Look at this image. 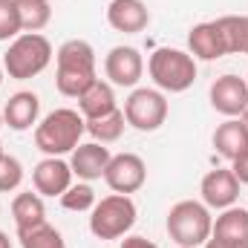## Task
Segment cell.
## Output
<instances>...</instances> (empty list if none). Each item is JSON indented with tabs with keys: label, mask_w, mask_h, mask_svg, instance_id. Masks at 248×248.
Masks as SVG:
<instances>
[{
	"label": "cell",
	"mask_w": 248,
	"mask_h": 248,
	"mask_svg": "<svg viewBox=\"0 0 248 248\" xmlns=\"http://www.w3.org/2000/svg\"><path fill=\"white\" fill-rule=\"evenodd\" d=\"M55 87L58 93L66 98H81L95 81V49L93 44L81 41V38H72V41H63L55 52Z\"/></svg>",
	"instance_id": "6da1fadb"
},
{
	"label": "cell",
	"mask_w": 248,
	"mask_h": 248,
	"mask_svg": "<svg viewBox=\"0 0 248 248\" xmlns=\"http://www.w3.org/2000/svg\"><path fill=\"white\" fill-rule=\"evenodd\" d=\"M87 130V122L78 110H52L49 116H44V122L35 124V147L46 156H63L72 153L81 144V136Z\"/></svg>",
	"instance_id": "7a4b0ae2"
},
{
	"label": "cell",
	"mask_w": 248,
	"mask_h": 248,
	"mask_svg": "<svg viewBox=\"0 0 248 248\" xmlns=\"http://www.w3.org/2000/svg\"><path fill=\"white\" fill-rule=\"evenodd\" d=\"M168 237L179 248H199L211 240L214 231V217L205 202L196 199H182L168 211Z\"/></svg>",
	"instance_id": "3957f363"
},
{
	"label": "cell",
	"mask_w": 248,
	"mask_h": 248,
	"mask_svg": "<svg viewBox=\"0 0 248 248\" xmlns=\"http://www.w3.org/2000/svg\"><path fill=\"white\" fill-rule=\"evenodd\" d=\"M49 63H52V44L41 32H20L3 55V69L15 81L35 78Z\"/></svg>",
	"instance_id": "277c9868"
},
{
	"label": "cell",
	"mask_w": 248,
	"mask_h": 248,
	"mask_svg": "<svg viewBox=\"0 0 248 248\" xmlns=\"http://www.w3.org/2000/svg\"><path fill=\"white\" fill-rule=\"evenodd\" d=\"M147 72H150L156 90H162V93H185L196 81V58L185 49L159 46L147 61Z\"/></svg>",
	"instance_id": "5b68a950"
},
{
	"label": "cell",
	"mask_w": 248,
	"mask_h": 248,
	"mask_svg": "<svg viewBox=\"0 0 248 248\" xmlns=\"http://www.w3.org/2000/svg\"><path fill=\"white\" fill-rule=\"evenodd\" d=\"M136 202L124 193H110L95 202L90 211V231L98 240H119L127 237L130 228L136 225Z\"/></svg>",
	"instance_id": "8992f818"
},
{
	"label": "cell",
	"mask_w": 248,
	"mask_h": 248,
	"mask_svg": "<svg viewBox=\"0 0 248 248\" xmlns=\"http://www.w3.org/2000/svg\"><path fill=\"white\" fill-rule=\"evenodd\" d=\"M124 119L133 130L141 133H153L168 122V98L162 90H150V87H139L127 95L124 101Z\"/></svg>",
	"instance_id": "52a82bcc"
},
{
	"label": "cell",
	"mask_w": 248,
	"mask_h": 248,
	"mask_svg": "<svg viewBox=\"0 0 248 248\" xmlns=\"http://www.w3.org/2000/svg\"><path fill=\"white\" fill-rule=\"evenodd\" d=\"M104 182L110 185V190L130 196V193L144 187V182H147V165H144V159L139 153H119V156L110 159V165L104 170Z\"/></svg>",
	"instance_id": "ba28073f"
},
{
	"label": "cell",
	"mask_w": 248,
	"mask_h": 248,
	"mask_svg": "<svg viewBox=\"0 0 248 248\" xmlns=\"http://www.w3.org/2000/svg\"><path fill=\"white\" fill-rule=\"evenodd\" d=\"M211 107L225 119H240L248 110V84L240 75H219L208 90Z\"/></svg>",
	"instance_id": "9c48e42d"
},
{
	"label": "cell",
	"mask_w": 248,
	"mask_h": 248,
	"mask_svg": "<svg viewBox=\"0 0 248 248\" xmlns=\"http://www.w3.org/2000/svg\"><path fill=\"white\" fill-rule=\"evenodd\" d=\"M199 193H202V202L208 208L225 211V208L237 205V199H240V179L234 176L231 168L208 170L202 176V182H199Z\"/></svg>",
	"instance_id": "30bf717a"
},
{
	"label": "cell",
	"mask_w": 248,
	"mask_h": 248,
	"mask_svg": "<svg viewBox=\"0 0 248 248\" xmlns=\"http://www.w3.org/2000/svg\"><path fill=\"white\" fill-rule=\"evenodd\" d=\"M104 75L113 87H136L144 75V58L136 46H113L104 58Z\"/></svg>",
	"instance_id": "8fae6325"
},
{
	"label": "cell",
	"mask_w": 248,
	"mask_h": 248,
	"mask_svg": "<svg viewBox=\"0 0 248 248\" xmlns=\"http://www.w3.org/2000/svg\"><path fill=\"white\" fill-rule=\"evenodd\" d=\"M32 185L41 196H58L61 199L63 193L72 185V168L69 162H63L61 156H46L35 165L32 170Z\"/></svg>",
	"instance_id": "7c38bea8"
},
{
	"label": "cell",
	"mask_w": 248,
	"mask_h": 248,
	"mask_svg": "<svg viewBox=\"0 0 248 248\" xmlns=\"http://www.w3.org/2000/svg\"><path fill=\"white\" fill-rule=\"evenodd\" d=\"M113 153L98 144V141H87V144H78L69 156V168H72V176H78L81 182H95V179H104V170L110 165Z\"/></svg>",
	"instance_id": "4fadbf2b"
},
{
	"label": "cell",
	"mask_w": 248,
	"mask_h": 248,
	"mask_svg": "<svg viewBox=\"0 0 248 248\" xmlns=\"http://www.w3.org/2000/svg\"><path fill=\"white\" fill-rule=\"evenodd\" d=\"M107 23L116 32H124V35L144 32L147 23H150L147 3L144 0H110V6H107Z\"/></svg>",
	"instance_id": "5bb4252c"
},
{
	"label": "cell",
	"mask_w": 248,
	"mask_h": 248,
	"mask_svg": "<svg viewBox=\"0 0 248 248\" xmlns=\"http://www.w3.org/2000/svg\"><path fill=\"white\" fill-rule=\"evenodd\" d=\"M187 49L193 58L199 61H217L222 55H228L225 49V41H222V32L217 26V20H205V23H196L190 32H187Z\"/></svg>",
	"instance_id": "9a60e30c"
},
{
	"label": "cell",
	"mask_w": 248,
	"mask_h": 248,
	"mask_svg": "<svg viewBox=\"0 0 248 248\" xmlns=\"http://www.w3.org/2000/svg\"><path fill=\"white\" fill-rule=\"evenodd\" d=\"M38 116H41V98L35 93H29V90L15 93L6 101V107H3V124H9L17 133H23L32 124H38Z\"/></svg>",
	"instance_id": "2e32d148"
},
{
	"label": "cell",
	"mask_w": 248,
	"mask_h": 248,
	"mask_svg": "<svg viewBox=\"0 0 248 248\" xmlns=\"http://www.w3.org/2000/svg\"><path fill=\"white\" fill-rule=\"evenodd\" d=\"M78 110H81L84 122H93V119H101V116H110L113 110H119L113 84H110V81H95V84L78 98Z\"/></svg>",
	"instance_id": "e0dca14e"
},
{
	"label": "cell",
	"mask_w": 248,
	"mask_h": 248,
	"mask_svg": "<svg viewBox=\"0 0 248 248\" xmlns=\"http://www.w3.org/2000/svg\"><path fill=\"white\" fill-rule=\"evenodd\" d=\"M214 150H217L222 159L234 162L243 150H248L246 124L240 122V119H225V122L214 130Z\"/></svg>",
	"instance_id": "ac0fdd59"
},
{
	"label": "cell",
	"mask_w": 248,
	"mask_h": 248,
	"mask_svg": "<svg viewBox=\"0 0 248 248\" xmlns=\"http://www.w3.org/2000/svg\"><path fill=\"white\" fill-rule=\"evenodd\" d=\"M211 237L228 240V243H248V208H240V205L225 208V211L214 219Z\"/></svg>",
	"instance_id": "d6986e66"
},
{
	"label": "cell",
	"mask_w": 248,
	"mask_h": 248,
	"mask_svg": "<svg viewBox=\"0 0 248 248\" xmlns=\"http://www.w3.org/2000/svg\"><path fill=\"white\" fill-rule=\"evenodd\" d=\"M12 219H15V228H17V231L46 222V205H44L41 193H38V190H35V193H32V190L17 193V196L12 199Z\"/></svg>",
	"instance_id": "ffe728a7"
},
{
	"label": "cell",
	"mask_w": 248,
	"mask_h": 248,
	"mask_svg": "<svg viewBox=\"0 0 248 248\" xmlns=\"http://www.w3.org/2000/svg\"><path fill=\"white\" fill-rule=\"evenodd\" d=\"M228 55H248V15H225L217 17Z\"/></svg>",
	"instance_id": "44dd1931"
},
{
	"label": "cell",
	"mask_w": 248,
	"mask_h": 248,
	"mask_svg": "<svg viewBox=\"0 0 248 248\" xmlns=\"http://www.w3.org/2000/svg\"><path fill=\"white\" fill-rule=\"evenodd\" d=\"M124 127H127L124 110H113L110 116H101V119L87 122V133H90L93 141H98V144H113V141H119L124 136Z\"/></svg>",
	"instance_id": "7402d4cb"
},
{
	"label": "cell",
	"mask_w": 248,
	"mask_h": 248,
	"mask_svg": "<svg viewBox=\"0 0 248 248\" xmlns=\"http://www.w3.org/2000/svg\"><path fill=\"white\" fill-rule=\"evenodd\" d=\"M17 15H20V29L23 32H41L52 20V6L49 0H15Z\"/></svg>",
	"instance_id": "603a6c76"
},
{
	"label": "cell",
	"mask_w": 248,
	"mask_h": 248,
	"mask_svg": "<svg viewBox=\"0 0 248 248\" xmlns=\"http://www.w3.org/2000/svg\"><path fill=\"white\" fill-rule=\"evenodd\" d=\"M17 240H20V248H66L63 234L58 228H52L49 222H41V225L17 231Z\"/></svg>",
	"instance_id": "cb8c5ba5"
},
{
	"label": "cell",
	"mask_w": 248,
	"mask_h": 248,
	"mask_svg": "<svg viewBox=\"0 0 248 248\" xmlns=\"http://www.w3.org/2000/svg\"><path fill=\"white\" fill-rule=\"evenodd\" d=\"M95 190L90 187V182H78V185H69V190L61 196V205L66 211H93L95 208Z\"/></svg>",
	"instance_id": "d4e9b609"
},
{
	"label": "cell",
	"mask_w": 248,
	"mask_h": 248,
	"mask_svg": "<svg viewBox=\"0 0 248 248\" xmlns=\"http://www.w3.org/2000/svg\"><path fill=\"white\" fill-rule=\"evenodd\" d=\"M20 15L15 0H0V41H15L20 35Z\"/></svg>",
	"instance_id": "484cf974"
},
{
	"label": "cell",
	"mask_w": 248,
	"mask_h": 248,
	"mask_svg": "<svg viewBox=\"0 0 248 248\" xmlns=\"http://www.w3.org/2000/svg\"><path fill=\"white\" fill-rule=\"evenodd\" d=\"M20 182H23V165H20L15 156L3 153V156H0V193L17 190Z\"/></svg>",
	"instance_id": "4316f807"
},
{
	"label": "cell",
	"mask_w": 248,
	"mask_h": 248,
	"mask_svg": "<svg viewBox=\"0 0 248 248\" xmlns=\"http://www.w3.org/2000/svg\"><path fill=\"white\" fill-rule=\"evenodd\" d=\"M231 170H234V176L240 179V185H248V150H243V153L231 162Z\"/></svg>",
	"instance_id": "83f0119b"
},
{
	"label": "cell",
	"mask_w": 248,
	"mask_h": 248,
	"mask_svg": "<svg viewBox=\"0 0 248 248\" xmlns=\"http://www.w3.org/2000/svg\"><path fill=\"white\" fill-rule=\"evenodd\" d=\"M122 248H159V246L153 240H147V237H124Z\"/></svg>",
	"instance_id": "f1b7e54d"
},
{
	"label": "cell",
	"mask_w": 248,
	"mask_h": 248,
	"mask_svg": "<svg viewBox=\"0 0 248 248\" xmlns=\"http://www.w3.org/2000/svg\"><path fill=\"white\" fill-rule=\"evenodd\" d=\"M202 248H248V243H228V240H217V237H211Z\"/></svg>",
	"instance_id": "f546056e"
},
{
	"label": "cell",
	"mask_w": 248,
	"mask_h": 248,
	"mask_svg": "<svg viewBox=\"0 0 248 248\" xmlns=\"http://www.w3.org/2000/svg\"><path fill=\"white\" fill-rule=\"evenodd\" d=\"M0 248H12V240H9L6 231H0Z\"/></svg>",
	"instance_id": "4dcf8cb0"
},
{
	"label": "cell",
	"mask_w": 248,
	"mask_h": 248,
	"mask_svg": "<svg viewBox=\"0 0 248 248\" xmlns=\"http://www.w3.org/2000/svg\"><path fill=\"white\" fill-rule=\"evenodd\" d=\"M240 122L246 124V130H248V110H246V113H243V116H240Z\"/></svg>",
	"instance_id": "1f68e13d"
},
{
	"label": "cell",
	"mask_w": 248,
	"mask_h": 248,
	"mask_svg": "<svg viewBox=\"0 0 248 248\" xmlns=\"http://www.w3.org/2000/svg\"><path fill=\"white\" fill-rule=\"evenodd\" d=\"M3 75H6V69H3V61H0V87H3Z\"/></svg>",
	"instance_id": "d6a6232c"
},
{
	"label": "cell",
	"mask_w": 248,
	"mask_h": 248,
	"mask_svg": "<svg viewBox=\"0 0 248 248\" xmlns=\"http://www.w3.org/2000/svg\"><path fill=\"white\" fill-rule=\"evenodd\" d=\"M0 127H3V113H0Z\"/></svg>",
	"instance_id": "836d02e7"
},
{
	"label": "cell",
	"mask_w": 248,
	"mask_h": 248,
	"mask_svg": "<svg viewBox=\"0 0 248 248\" xmlns=\"http://www.w3.org/2000/svg\"><path fill=\"white\" fill-rule=\"evenodd\" d=\"M0 156H3V144H0Z\"/></svg>",
	"instance_id": "e575fe53"
},
{
	"label": "cell",
	"mask_w": 248,
	"mask_h": 248,
	"mask_svg": "<svg viewBox=\"0 0 248 248\" xmlns=\"http://www.w3.org/2000/svg\"><path fill=\"white\" fill-rule=\"evenodd\" d=\"M246 84H248V78H246Z\"/></svg>",
	"instance_id": "d590c367"
}]
</instances>
